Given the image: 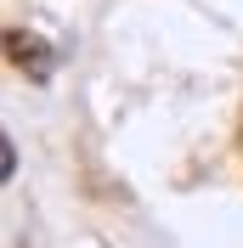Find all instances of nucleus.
Listing matches in <instances>:
<instances>
[{
  "mask_svg": "<svg viewBox=\"0 0 243 248\" xmlns=\"http://www.w3.org/2000/svg\"><path fill=\"white\" fill-rule=\"evenodd\" d=\"M6 46H12L17 68H29V74H46V68H51V51H46V40H34V34H23V29H17L12 40H6Z\"/></svg>",
  "mask_w": 243,
  "mask_h": 248,
  "instance_id": "f257e3e1",
  "label": "nucleus"
}]
</instances>
